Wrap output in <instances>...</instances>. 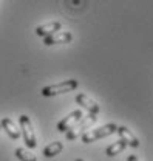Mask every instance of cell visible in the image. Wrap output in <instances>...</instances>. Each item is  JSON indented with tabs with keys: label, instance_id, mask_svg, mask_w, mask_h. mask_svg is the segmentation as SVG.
<instances>
[{
	"label": "cell",
	"instance_id": "1",
	"mask_svg": "<svg viewBox=\"0 0 153 161\" xmlns=\"http://www.w3.org/2000/svg\"><path fill=\"white\" fill-rule=\"evenodd\" d=\"M79 87V80L76 79H68V80H62L57 84L48 85L45 88H42V96L45 98H51V96H57V95H63L68 92H73Z\"/></svg>",
	"mask_w": 153,
	"mask_h": 161
},
{
	"label": "cell",
	"instance_id": "2",
	"mask_svg": "<svg viewBox=\"0 0 153 161\" xmlns=\"http://www.w3.org/2000/svg\"><path fill=\"white\" fill-rule=\"evenodd\" d=\"M97 118H96V115H88V116H84L82 119L76 122L68 132H65V136H67V140L68 141H73V140H77L79 136H82L84 133H87L88 132V129L95 124Z\"/></svg>",
	"mask_w": 153,
	"mask_h": 161
},
{
	"label": "cell",
	"instance_id": "3",
	"mask_svg": "<svg viewBox=\"0 0 153 161\" xmlns=\"http://www.w3.org/2000/svg\"><path fill=\"white\" fill-rule=\"evenodd\" d=\"M116 130H117V125L113 124V122H110V124H105L102 127H97L95 130H88L80 138H82V142L90 144V142H95L97 140H102V138H107V136L113 135V133H116Z\"/></svg>",
	"mask_w": 153,
	"mask_h": 161
},
{
	"label": "cell",
	"instance_id": "4",
	"mask_svg": "<svg viewBox=\"0 0 153 161\" xmlns=\"http://www.w3.org/2000/svg\"><path fill=\"white\" fill-rule=\"evenodd\" d=\"M19 124H20V130H22V135H23V140H25L26 147L28 149H34L37 146V140H36V133H34L31 119L26 115H20Z\"/></svg>",
	"mask_w": 153,
	"mask_h": 161
},
{
	"label": "cell",
	"instance_id": "5",
	"mask_svg": "<svg viewBox=\"0 0 153 161\" xmlns=\"http://www.w3.org/2000/svg\"><path fill=\"white\" fill-rule=\"evenodd\" d=\"M84 118V113H82V110H74V112H71L70 115H67L63 119H60L57 122V132L60 133H65V132H68L76 122Z\"/></svg>",
	"mask_w": 153,
	"mask_h": 161
},
{
	"label": "cell",
	"instance_id": "6",
	"mask_svg": "<svg viewBox=\"0 0 153 161\" xmlns=\"http://www.w3.org/2000/svg\"><path fill=\"white\" fill-rule=\"evenodd\" d=\"M71 40H73V34L70 31H56L43 37V43L46 47H51V45H60V43H70Z\"/></svg>",
	"mask_w": 153,
	"mask_h": 161
},
{
	"label": "cell",
	"instance_id": "7",
	"mask_svg": "<svg viewBox=\"0 0 153 161\" xmlns=\"http://www.w3.org/2000/svg\"><path fill=\"white\" fill-rule=\"evenodd\" d=\"M76 102L79 104V105H82L84 108H87L91 115H97V113L101 112L99 104H97L95 99H91L90 96L84 95V93H79V95H77V96H76Z\"/></svg>",
	"mask_w": 153,
	"mask_h": 161
},
{
	"label": "cell",
	"instance_id": "8",
	"mask_svg": "<svg viewBox=\"0 0 153 161\" xmlns=\"http://www.w3.org/2000/svg\"><path fill=\"white\" fill-rule=\"evenodd\" d=\"M117 135L121 136V140L124 141L127 146H130V147H139V140L134 136L133 133H132V130L128 129V127H125V125H117Z\"/></svg>",
	"mask_w": 153,
	"mask_h": 161
},
{
	"label": "cell",
	"instance_id": "9",
	"mask_svg": "<svg viewBox=\"0 0 153 161\" xmlns=\"http://www.w3.org/2000/svg\"><path fill=\"white\" fill-rule=\"evenodd\" d=\"M62 28V23L60 22H50V23H43V25H39L36 28V34L40 37H46L56 31H60Z\"/></svg>",
	"mask_w": 153,
	"mask_h": 161
},
{
	"label": "cell",
	"instance_id": "10",
	"mask_svg": "<svg viewBox=\"0 0 153 161\" xmlns=\"http://www.w3.org/2000/svg\"><path fill=\"white\" fill-rule=\"evenodd\" d=\"M0 125H2V129L8 133V136H9L11 140H19L20 138V130L17 129L16 122H14L13 119H9V118H3V119L0 121Z\"/></svg>",
	"mask_w": 153,
	"mask_h": 161
},
{
	"label": "cell",
	"instance_id": "11",
	"mask_svg": "<svg viewBox=\"0 0 153 161\" xmlns=\"http://www.w3.org/2000/svg\"><path fill=\"white\" fill-rule=\"evenodd\" d=\"M62 150H63V142H60V141L50 142V144L43 149V157H46V158H53V157L59 155Z\"/></svg>",
	"mask_w": 153,
	"mask_h": 161
},
{
	"label": "cell",
	"instance_id": "12",
	"mask_svg": "<svg viewBox=\"0 0 153 161\" xmlns=\"http://www.w3.org/2000/svg\"><path fill=\"white\" fill-rule=\"evenodd\" d=\"M125 147H127V144L122 140H119V141H116V142H113V144H110V146L105 149V155L110 157V158H112V157H116V155H119L121 152H124Z\"/></svg>",
	"mask_w": 153,
	"mask_h": 161
},
{
	"label": "cell",
	"instance_id": "13",
	"mask_svg": "<svg viewBox=\"0 0 153 161\" xmlns=\"http://www.w3.org/2000/svg\"><path fill=\"white\" fill-rule=\"evenodd\" d=\"M16 157H17L20 161H37L34 153H31L30 150H26V149H23V147H17V149H16Z\"/></svg>",
	"mask_w": 153,
	"mask_h": 161
},
{
	"label": "cell",
	"instance_id": "14",
	"mask_svg": "<svg viewBox=\"0 0 153 161\" xmlns=\"http://www.w3.org/2000/svg\"><path fill=\"white\" fill-rule=\"evenodd\" d=\"M127 161H139V158H138L136 155H128V158H127Z\"/></svg>",
	"mask_w": 153,
	"mask_h": 161
},
{
	"label": "cell",
	"instance_id": "15",
	"mask_svg": "<svg viewBox=\"0 0 153 161\" xmlns=\"http://www.w3.org/2000/svg\"><path fill=\"white\" fill-rule=\"evenodd\" d=\"M74 161H84V160H82V158H77V160H74Z\"/></svg>",
	"mask_w": 153,
	"mask_h": 161
},
{
	"label": "cell",
	"instance_id": "16",
	"mask_svg": "<svg viewBox=\"0 0 153 161\" xmlns=\"http://www.w3.org/2000/svg\"><path fill=\"white\" fill-rule=\"evenodd\" d=\"M0 130H2V125H0Z\"/></svg>",
	"mask_w": 153,
	"mask_h": 161
}]
</instances>
